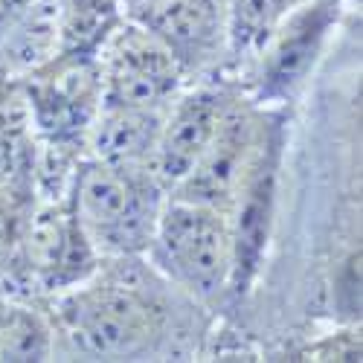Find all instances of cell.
I'll return each mask as SVG.
<instances>
[{
	"label": "cell",
	"mask_w": 363,
	"mask_h": 363,
	"mask_svg": "<svg viewBox=\"0 0 363 363\" xmlns=\"http://www.w3.org/2000/svg\"><path fill=\"white\" fill-rule=\"evenodd\" d=\"M55 354L73 360H189L203 306L143 256H105L76 288L44 296Z\"/></svg>",
	"instance_id": "1"
},
{
	"label": "cell",
	"mask_w": 363,
	"mask_h": 363,
	"mask_svg": "<svg viewBox=\"0 0 363 363\" xmlns=\"http://www.w3.org/2000/svg\"><path fill=\"white\" fill-rule=\"evenodd\" d=\"M67 198L102 259L145 256L166 189L148 166H111L87 155L73 169Z\"/></svg>",
	"instance_id": "2"
},
{
	"label": "cell",
	"mask_w": 363,
	"mask_h": 363,
	"mask_svg": "<svg viewBox=\"0 0 363 363\" xmlns=\"http://www.w3.org/2000/svg\"><path fill=\"white\" fill-rule=\"evenodd\" d=\"M148 262L203 308H221L230 267L233 238L227 213L206 203L166 195L155 238L148 245Z\"/></svg>",
	"instance_id": "3"
},
{
	"label": "cell",
	"mask_w": 363,
	"mask_h": 363,
	"mask_svg": "<svg viewBox=\"0 0 363 363\" xmlns=\"http://www.w3.org/2000/svg\"><path fill=\"white\" fill-rule=\"evenodd\" d=\"M285 123H288L285 108L267 111L245 184H241L227 216L230 238H233V267L221 308H235L250 294L262 270L270 230H274V218H277V192H279L282 155H285Z\"/></svg>",
	"instance_id": "4"
},
{
	"label": "cell",
	"mask_w": 363,
	"mask_h": 363,
	"mask_svg": "<svg viewBox=\"0 0 363 363\" xmlns=\"http://www.w3.org/2000/svg\"><path fill=\"white\" fill-rule=\"evenodd\" d=\"M343 6L346 0H296L241 84L245 96L259 108H285L294 102L306 90L331 33L343 21Z\"/></svg>",
	"instance_id": "5"
},
{
	"label": "cell",
	"mask_w": 363,
	"mask_h": 363,
	"mask_svg": "<svg viewBox=\"0 0 363 363\" xmlns=\"http://www.w3.org/2000/svg\"><path fill=\"white\" fill-rule=\"evenodd\" d=\"M125 18L155 38L184 79H224V0H128Z\"/></svg>",
	"instance_id": "6"
},
{
	"label": "cell",
	"mask_w": 363,
	"mask_h": 363,
	"mask_svg": "<svg viewBox=\"0 0 363 363\" xmlns=\"http://www.w3.org/2000/svg\"><path fill=\"white\" fill-rule=\"evenodd\" d=\"M102 105L166 111L184 87V73L172 55L128 18L99 52Z\"/></svg>",
	"instance_id": "7"
},
{
	"label": "cell",
	"mask_w": 363,
	"mask_h": 363,
	"mask_svg": "<svg viewBox=\"0 0 363 363\" xmlns=\"http://www.w3.org/2000/svg\"><path fill=\"white\" fill-rule=\"evenodd\" d=\"M238 96H245V90L233 79H206L203 84L174 96L163 119L155 157H151V172L166 195L201 160L224 113L235 105Z\"/></svg>",
	"instance_id": "8"
},
{
	"label": "cell",
	"mask_w": 363,
	"mask_h": 363,
	"mask_svg": "<svg viewBox=\"0 0 363 363\" xmlns=\"http://www.w3.org/2000/svg\"><path fill=\"white\" fill-rule=\"evenodd\" d=\"M264 116H267V108L253 105L247 96H238L235 105L224 113L221 125H218L213 143H209L206 151L201 155V160L169 195L216 206L230 216L233 201H235L241 184H245L253 151L259 145Z\"/></svg>",
	"instance_id": "9"
},
{
	"label": "cell",
	"mask_w": 363,
	"mask_h": 363,
	"mask_svg": "<svg viewBox=\"0 0 363 363\" xmlns=\"http://www.w3.org/2000/svg\"><path fill=\"white\" fill-rule=\"evenodd\" d=\"M169 111V108H166ZM166 111L99 105L87 134V151L111 166H148L163 131Z\"/></svg>",
	"instance_id": "10"
},
{
	"label": "cell",
	"mask_w": 363,
	"mask_h": 363,
	"mask_svg": "<svg viewBox=\"0 0 363 363\" xmlns=\"http://www.w3.org/2000/svg\"><path fill=\"white\" fill-rule=\"evenodd\" d=\"M296 0H224V35L227 65L224 79L245 84L264 44L277 33Z\"/></svg>",
	"instance_id": "11"
},
{
	"label": "cell",
	"mask_w": 363,
	"mask_h": 363,
	"mask_svg": "<svg viewBox=\"0 0 363 363\" xmlns=\"http://www.w3.org/2000/svg\"><path fill=\"white\" fill-rule=\"evenodd\" d=\"M58 18H62V0H35L0 35V67L12 76H23L55 58Z\"/></svg>",
	"instance_id": "12"
},
{
	"label": "cell",
	"mask_w": 363,
	"mask_h": 363,
	"mask_svg": "<svg viewBox=\"0 0 363 363\" xmlns=\"http://www.w3.org/2000/svg\"><path fill=\"white\" fill-rule=\"evenodd\" d=\"M55 354V335L41 299H0V360L44 363Z\"/></svg>",
	"instance_id": "13"
},
{
	"label": "cell",
	"mask_w": 363,
	"mask_h": 363,
	"mask_svg": "<svg viewBox=\"0 0 363 363\" xmlns=\"http://www.w3.org/2000/svg\"><path fill=\"white\" fill-rule=\"evenodd\" d=\"M125 21L123 0H62L58 55L99 58L108 38Z\"/></svg>",
	"instance_id": "14"
},
{
	"label": "cell",
	"mask_w": 363,
	"mask_h": 363,
	"mask_svg": "<svg viewBox=\"0 0 363 363\" xmlns=\"http://www.w3.org/2000/svg\"><path fill=\"white\" fill-rule=\"evenodd\" d=\"M308 360H360V331L354 335V325L337 335H325L317 346L302 352Z\"/></svg>",
	"instance_id": "15"
},
{
	"label": "cell",
	"mask_w": 363,
	"mask_h": 363,
	"mask_svg": "<svg viewBox=\"0 0 363 363\" xmlns=\"http://www.w3.org/2000/svg\"><path fill=\"white\" fill-rule=\"evenodd\" d=\"M123 4H128V0H123Z\"/></svg>",
	"instance_id": "16"
},
{
	"label": "cell",
	"mask_w": 363,
	"mask_h": 363,
	"mask_svg": "<svg viewBox=\"0 0 363 363\" xmlns=\"http://www.w3.org/2000/svg\"><path fill=\"white\" fill-rule=\"evenodd\" d=\"M354 4H360V0H354Z\"/></svg>",
	"instance_id": "17"
},
{
	"label": "cell",
	"mask_w": 363,
	"mask_h": 363,
	"mask_svg": "<svg viewBox=\"0 0 363 363\" xmlns=\"http://www.w3.org/2000/svg\"><path fill=\"white\" fill-rule=\"evenodd\" d=\"M0 299H4V296H0Z\"/></svg>",
	"instance_id": "18"
}]
</instances>
